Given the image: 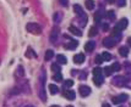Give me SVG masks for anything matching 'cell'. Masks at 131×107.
I'll list each match as a JSON object with an SVG mask.
<instances>
[{"mask_svg":"<svg viewBox=\"0 0 131 107\" xmlns=\"http://www.w3.org/2000/svg\"><path fill=\"white\" fill-rule=\"evenodd\" d=\"M22 104H23V100L20 95L11 94V96H9L5 100L2 107H22Z\"/></svg>","mask_w":131,"mask_h":107,"instance_id":"cell-1","label":"cell"},{"mask_svg":"<svg viewBox=\"0 0 131 107\" xmlns=\"http://www.w3.org/2000/svg\"><path fill=\"white\" fill-rule=\"evenodd\" d=\"M26 28L32 34H41L42 33V28H41V26L38 23H28L26 26Z\"/></svg>","mask_w":131,"mask_h":107,"instance_id":"cell-2","label":"cell"},{"mask_svg":"<svg viewBox=\"0 0 131 107\" xmlns=\"http://www.w3.org/2000/svg\"><path fill=\"white\" fill-rule=\"evenodd\" d=\"M128 100V95L126 94H121V95H119V96H115V97H113V104H115V105H119V104H123V102H125Z\"/></svg>","mask_w":131,"mask_h":107,"instance_id":"cell-3","label":"cell"},{"mask_svg":"<svg viewBox=\"0 0 131 107\" xmlns=\"http://www.w3.org/2000/svg\"><path fill=\"white\" fill-rule=\"evenodd\" d=\"M113 84L117 85V86H124V85H126V78H124V77H115L114 80H113Z\"/></svg>","mask_w":131,"mask_h":107,"instance_id":"cell-4","label":"cell"},{"mask_svg":"<svg viewBox=\"0 0 131 107\" xmlns=\"http://www.w3.org/2000/svg\"><path fill=\"white\" fill-rule=\"evenodd\" d=\"M128 20L126 18H123V20H120V22L118 23L117 26H115V29L117 31H119V32H121V31H124L126 27H128Z\"/></svg>","mask_w":131,"mask_h":107,"instance_id":"cell-5","label":"cell"},{"mask_svg":"<svg viewBox=\"0 0 131 107\" xmlns=\"http://www.w3.org/2000/svg\"><path fill=\"white\" fill-rule=\"evenodd\" d=\"M80 95L82 96V97H86L88 96L89 94H91V88L87 86V85H82V86H80Z\"/></svg>","mask_w":131,"mask_h":107,"instance_id":"cell-6","label":"cell"},{"mask_svg":"<svg viewBox=\"0 0 131 107\" xmlns=\"http://www.w3.org/2000/svg\"><path fill=\"white\" fill-rule=\"evenodd\" d=\"M45 83V72L43 71V77H42V86ZM39 96H41V100L42 101H47V96H45V91H44V88H41V92H39Z\"/></svg>","mask_w":131,"mask_h":107,"instance_id":"cell-7","label":"cell"},{"mask_svg":"<svg viewBox=\"0 0 131 107\" xmlns=\"http://www.w3.org/2000/svg\"><path fill=\"white\" fill-rule=\"evenodd\" d=\"M59 33H60V31H59L58 27L53 28V31L50 33V42H53V43L57 42V39H58V37H59Z\"/></svg>","mask_w":131,"mask_h":107,"instance_id":"cell-8","label":"cell"},{"mask_svg":"<svg viewBox=\"0 0 131 107\" xmlns=\"http://www.w3.org/2000/svg\"><path fill=\"white\" fill-rule=\"evenodd\" d=\"M73 62L77 63V64L83 63V62H85V55H83V54H77V55H75V56H73Z\"/></svg>","mask_w":131,"mask_h":107,"instance_id":"cell-9","label":"cell"},{"mask_svg":"<svg viewBox=\"0 0 131 107\" xmlns=\"http://www.w3.org/2000/svg\"><path fill=\"white\" fill-rule=\"evenodd\" d=\"M78 45V43H77V40H71L70 43H67V44H65L64 47L66 49V50H75L76 47Z\"/></svg>","mask_w":131,"mask_h":107,"instance_id":"cell-10","label":"cell"},{"mask_svg":"<svg viewBox=\"0 0 131 107\" xmlns=\"http://www.w3.org/2000/svg\"><path fill=\"white\" fill-rule=\"evenodd\" d=\"M103 44H104V46H107V47H113V46L115 45V40L113 38H105L103 40Z\"/></svg>","mask_w":131,"mask_h":107,"instance_id":"cell-11","label":"cell"},{"mask_svg":"<svg viewBox=\"0 0 131 107\" xmlns=\"http://www.w3.org/2000/svg\"><path fill=\"white\" fill-rule=\"evenodd\" d=\"M69 32L72 33L73 35H77V37H81V35H82V31L78 29V28H76V27H73V26H70V27H69Z\"/></svg>","mask_w":131,"mask_h":107,"instance_id":"cell-12","label":"cell"},{"mask_svg":"<svg viewBox=\"0 0 131 107\" xmlns=\"http://www.w3.org/2000/svg\"><path fill=\"white\" fill-rule=\"evenodd\" d=\"M94 46H96L94 42L89 40V42H87V43H86V45H85V49H86V51H87V52H92V51L94 50Z\"/></svg>","mask_w":131,"mask_h":107,"instance_id":"cell-13","label":"cell"},{"mask_svg":"<svg viewBox=\"0 0 131 107\" xmlns=\"http://www.w3.org/2000/svg\"><path fill=\"white\" fill-rule=\"evenodd\" d=\"M64 96L67 100H75V91L73 90H66V91L64 92Z\"/></svg>","mask_w":131,"mask_h":107,"instance_id":"cell-14","label":"cell"},{"mask_svg":"<svg viewBox=\"0 0 131 107\" xmlns=\"http://www.w3.org/2000/svg\"><path fill=\"white\" fill-rule=\"evenodd\" d=\"M103 82H104V79L102 78V76H94V78H93V83L97 86H101L103 84Z\"/></svg>","mask_w":131,"mask_h":107,"instance_id":"cell-15","label":"cell"},{"mask_svg":"<svg viewBox=\"0 0 131 107\" xmlns=\"http://www.w3.org/2000/svg\"><path fill=\"white\" fill-rule=\"evenodd\" d=\"M119 54H120L121 56L126 57L128 54H129V49H128V46H121V47L119 49Z\"/></svg>","mask_w":131,"mask_h":107,"instance_id":"cell-16","label":"cell"},{"mask_svg":"<svg viewBox=\"0 0 131 107\" xmlns=\"http://www.w3.org/2000/svg\"><path fill=\"white\" fill-rule=\"evenodd\" d=\"M73 10H75V12L77 14V15L82 16L85 12H83V10H82V7H81V5H78V4H76V5H73Z\"/></svg>","mask_w":131,"mask_h":107,"instance_id":"cell-17","label":"cell"},{"mask_svg":"<svg viewBox=\"0 0 131 107\" xmlns=\"http://www.w3.org/2000/svg\"><path fill=\"white\" fill-rule=\"evenodd\" d=\"M58 91H59V89L57 85H54V84H50V85H49V92H50V94L55 95V94H58Z\"/></svg>","mask_w":131,"mask_h":107,"instance_id":"cell-18","label":"cell"},{"mask_svg":"<svg viewBox=\"0 0 131 107\" xmlns=\"http://www.w3.org/2000/svg\"><path fill=\"white\" fill-rule=\"evenodd\" d=\"M53 56H54V51L53 50H47V52H45V60L47 61H50L53 59Z\"/></svg>","mask_w":131,"mask_h":107,"instance_id":"cell-19","label":"cell"},{"mask_svg":"<svg viewBox=\"0 0 131 107\" xmlns=\"http://www.w3.org/2000/svg\"><path fill=\"white\" fill-rule=\"evenodd\" d=\"M23 74H25V72H23V67H18V69H17V72L15 73V77L16 78H22L23 77Z\"/></svg>","mask_w":131,"mask_h":107,"instance_id":"cell-20","label":"cell"},{"mask_svg":"<svg viewBox=\"0 0 131 107\" xmlns=\"http://www.w3.org/2000/svg\"><path fill=\"white\" fill-rule=\"evenodd\" d=\"M86 7H87V10H93L94 9V1L93 0H86Z\"/></svg>","mask_w":131,"mask_h":107,"instance_id":"cell-21","label":"cell"},{"mask_svg":"<svg viewBox=\"0 0 131 107\" xmlns=\"http://www.w3.org/2000/svg\"><path fill=\"white\" fill-rule=\"evenodd\" d=\"M57 60H58V62L59 63H61V64H65V63L67 62L66 57H65L64 55H58V56H57Z\"/></svg>","mask_w":131,"mask_h":107,"instance_id":"cell-22","label":"cell"},{"mask_svg":"<svg viewBox=\"0 0 131 107\" xmlns=\"http://www.w3.org/2000/svg\"><path fill=\"white\" fill-rule=\"evenodd\" d=\"M101 56H102L103 61H110V59H112V55L109 52H107V51H104Z\"/></svg>","mask_w":131,"mask_h":107,"instance_id":"cell-23","label":"cell"},{"mask_svg":"<svg viewBox=\"0 0 131 107\" xmlns=\"http://www.w3.org/2000/svg\"><path fill=\"white\" fill-rule=\"evenodd\" d=\"M102 68H99V67H96L94 69H93V76H102Z\"/></svg>","mask_w":131,"mask_h":107,"instance_id":"cell-24","label":"cell"},{"mask_svg":"<svg viewBox=\"0 0 131 107\" xmlns=\"http://www.w3.org/2000/svg\"><path fill=\"white\" fill-rule=\"evenodd\" d=\"M112 69H113V72H118L120 69V63L119 62H114L113 66H112Z\"/></svg>","mask_w":131,"mask_h":107,"instance_id":"cell-25","label":"cell"},{"mask_svg":"<svg viewBox=\"0 0 131 107\" xmlns=\"http://www.w3.org/2000/svg\"><path fill=\"white\" fill-rule=\"evenodd\" d=\"M54 80H55V82H61V80H63V74H61L60 72H57L55 76H54Z\"/></svg>","mask_w":131,"mask_h":107,"instance_id":"cell-26","label":"cell"},{"mask_svg":"<svg viewBox=\"0 0 131 107\" xmlns=\"http://www.w3.org/2000/svg\"><path fill=\"white\" fill-rule=\"evenodd\" d=\"M112 73H113V69H112V67H105L104 68V74L105 76H112Z\"/></svg>","mask_w":131,"mask_h":107,"instance_id":"cell-27","label":"cell"},{"mask_svg":"<svg viewBox=\"0 0 131 107\" xmlns=\"http://www.w3.org/2000/svg\"><path fill=\"white\" fill-rule=\"evenodd\" d=\"M97 33H98L97 28H96V27H92V28H91V31L88 32V35H89V37H94Z\"/></svg>","mask_w":131,"mask_h":107,"instance_id":"cell-28","label":"cell"},{"mask_svg":"<svg viewBox=\"0 0 131 107\" xmlns=\"http://www.w3.org/2000/svg\"><path fill=\"white\" fill-rule=\"evenodd\" d=\"M101 20H102V14H101V12H97V14L94 15V21H96V23H99Z\"/></svg>","mask_w":131,"mask_h":107,"instance_id":"cell-29","label":"cell"},{"mask_svg":"<svg viewBox=\"0 0 131 107\" xmlns=\"http://www.w3.org/2000/svg\"><path fill=\"white\" fill-rule=\"evenodd\" d=\"M26 56H28V57H32V56H33V57H37V55L34 54V51H33L32 49H28V51L26 52Z\"/></svg>","mask_w":131,"mask_h":107,"instance_id":"cell-30","label":"cell"},{"mask_svg":"<svg viewBox=\"0 0 131 107\" xmlns=\"http://www.w3.org/2000/svg\"><path fill=\"white\" fill-rule=\"evenodd\" d=\"M72 85H73V80H72V79L65 80V86H66V88H71Z\"/></svg>","mask_w":131,"mask_h":107,"instance_id":"cell-31","label":"cell"},{"mask_svg":"<svg viewBox=\"0 0 131 107\" xmlns=\"http://www.w3.org/2000/svg\"><path fill=\"white\" fill-rule=\"evenodd\" d=\"M52 68H53L54 72H60V66H59L58 63H53L52 64Z\"/></svg>","mask_w":131,"mask_h":107,"instance_id":"cell-32","label":"cell"},{"mask_svg":"<svg viewBox=\"0 0 131 107\" xmlns=\"http://www.w3.org/2000/svg\"><path fill=\"white\" fill-rule=\"evenodd\" d=\"M125 5H126V0H118V6L124 7Z\"/></svg>","mask_w":131,"mask_h":107,"instance_id":"cell-33","label":"cell"},{"mask_svg":"<svg viewBox=\"0 0 131 107\" xmlns=\"http://www.w3.org/2000/svg\"><path fill=\"white\" fill-rule=\"evenodd\" d=\"M102 62H103L102 56H101V55H97V56H96V63L99 64V63H102Z\"/></svg>","mask_w":131,"mask_h":107,"instance_id":"cell-34","label":"cell"},{"mask_svg":"<svg viewBox=\"0 0 131 107\" xmlns=\"http://www.w3.org/2000/svg\"><path fill=\"white\" fill-rule=\"evenodd\" d=\"M108 17L109 18H112V21L115 18V15H114V12H108Z\"/></svg>","mask_w":131,"mask_h":107,"instance_id":"cell-35","label":"cell"},{"mask_svg":"<svg viewBox=\"0 0 131 107\" xmlns=\"http://www.w3.org/2000/svg\"><path fill=\"white\" fill-rule=\"evenodd\" d=\"M59 17H60L59 14H55V15H54V21H55V22H59V21H60V20H59Z\"/></svg>","mask_w":131,"mask_h":107,"instance_id":"cell-36","label":"cell"},{"mask_svg":"<svg viewBox=\"0 0 131 107\" xmlns=\"http://www.w3.org/2000/svg\"><path fill=\"white\" fill-rule=\"evenodd\" d=\"M60 4H63L64 6H67V0H60Z\"/></svg>","mask_w":131,"mask_h":107,"instance_id":"cell-37","label":"cell"},{"mask_svg":"<svg viewBox=\"0 0 131 107\" xmlns=\"http://www.w3.org/2000/svg\"><path fill=\"white\" fill-rule=\"evenodd\" d=\"M103 28H104V31H108L109 27H108V24H103Z\"/></svg>","mask_w":131,"mask_h":107,"instance_id":"cell-38","label":"cell"},{"mask_svg":"<svg viewBox=\"0 0 131 107\" xmlns=\"http://www.w3.org/2000/svg\"><path fill=\"white\" fill-rule=\"evenodd\" d=\"M102 107H110V105H109V104H103Z\"/></svg>","mask_w":131,"mask_h":107,"instance_id":"cell-39","label":"cell"},{"mask_svg":"<svg viewBox=\"0 0 131 107\" xmlns=\"http://www.w3.org/2000/svg\"><path fill=\"white\" fill-rule=\"evenodd\" d=\"M128 44L131 46V38H129V39H128Z\"/></svg>","mask_w":131,"mask_h":107,"instance_id":"cell-40","label":"cell"},{"mask_svg":"<svg viewBox=\"0 0 131 107\" xmlns=\"http://www.w3.org/2000/svg\"><path fill=\"white\" fill-rule=\"evenodd\" d=\"M114 1H115V0H109V2H110V4H113Z\"/></svg>","mask_w":131,"mask_h":107,"instance_id":"cell-41","label":"cell"},{"mask_svg":"<svg viewBox=\"0 0 131 107\" xmlns=\"http://www.w3.org/2000/svg\"><path fill=\"white\" fill-rule=\"evenodd\" d=\"M50 107H59L58 105H53V106H50Z\"/></svg>","mask_w":131,"mask_h":107,"instance_id":"cell-42","label":"cell"},{"mask_svg":"<svg viewBox=\"0 0 131 107\" xmlns=\"http://www.w3.org/2000/svg\"><path fill=\"white\" fill-rule=\"evenodd\" d=\"M25 107H33V106H31V105H27V106H25Z\"/></svg>","mask_w":131,"mask_h":107,"instance_id":"cell-43","label":"cell"},{"mask_svg":"<svg viewBox=\"0 0 131 107\" xmlns=\"http://www.w3.org/2000/svg\"><path fill=\"white\" fill-rule=\"evenodd\" d=\"M66 107H73V106H66Z\"/></svg>","mask_w":131,"mask_h":107,"instance_id":"cell-44","label":"cell"},{"mask_svg":"<svg viewBox=\"0 0 131 107\" xmlns=\"http://www.w3.org/2000/svg\"><path fill=\"white\" fill-rule=\"evenodd\" d=\"M121 107H123V106H121Z\"/></svg>","mask_w":131,"mask_h":107,"instance_id":"cell-45","label":"cell"}]
</instances>
